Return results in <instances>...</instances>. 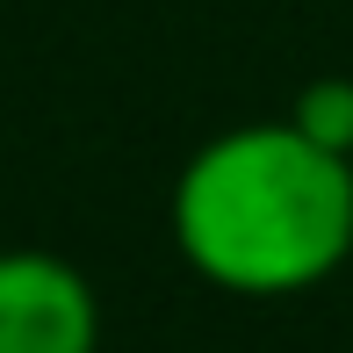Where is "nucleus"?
<instances>
[{"instance_id":"f257e3e1","label":"nucleus","mask_w":353,"mask_h":353,"mask_svg":"<svg viewBox=\"0 0 353 353\" xmlns=\"http://www.w3.org/2000/svg\"><path fill=\"white\" fill-rule=\"evenodd\" d=\"M166 231L188 274L245 303L310 296L353 260V159L288 116L231 123L181 159Z\"/></svg>"},{"instance_id":"f03ea898","label":"nucleus","mask_w":353,"mask_h":353,"mask_svg":"<svg viewBox=\"0 0 353 353\" xmlns=\"http://www.w3.org/2000/svg\"><path fill=\"white\" fill-rule=\"evenodd\" d=\"M0 353H101V296L65 252H0Z\"/></svg>"},{"instance_id":"7ed1b4c3","label":"nucleus","mask_w":353,"mask_h":353,"mask_svg":"<svg viewBox=\"0 0 353 353\" xmlns=\"http://www.w3.org/2000/svg\"><path fill=\"white\" fill-rule=\"evenodd\" d=\"M288 123H296L310 144H325V152H346L353 159V79L346 72H317L296 87V101L281 108Z\"/></svg>"}]
</instances>
